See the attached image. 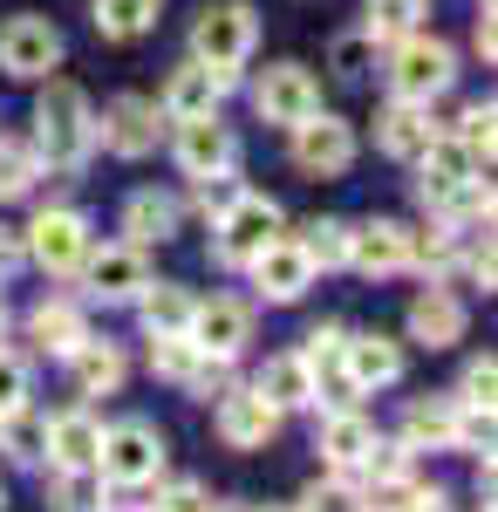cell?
<instances>
[{
  "label": "cell",
  "instance_id": "cell-16",
  "mask_svg": "<svg viewBox=\"0 0 498 512\" xmlns=\"http://www.w3.org/2000/svg\"><path fill=\"white\" fill-rule=\"evenodd\" d=\"M253 287H260V301H301L307 287H314V260H307L294 239H273V246H260L253 253Z\"/></svg>",
  "mask_w": 498,
  "mask_h": 512
},
{
  "label": "cell",
  "instance_id": "cell-29",
  "mask_svg": "<svg viewBox=\"0 0 498 512\" xmlns=\"http://www.w3.org/2000/svg\"><path fill=\"white\" fill-rule=\"evenodd\" d=\"M137 315H144V335H185V321H192V294L171 287V280H144Z\"/></svg>",
  "mask_w": 498,
  "mask_h": 512
},
{
  "label": "cell",
  "instance_id": "cell-19",
  "mask_svg": "<svg viewBox=\"0 0 498 512\" xmlns=\"http://www.w3.org/2000/svg\"><path fill=\"white\" fill-rule=\"evenodd\" d=\"M430 137H437V123H430V103H403V96H396L383 117H376V151H383V158L417 164Z\"/></svg>",
  "mask_w": 498,
  "mask_h": 512
},
{
  "label": "cell",
  "instance_id": "cell-25",
  "mask_svg": "<svg viewBox=\"0 0 498 512\" xmlns=\"http://www.w3.org/2000/svg\"><path fill=\"white\" fill-rule=\"evenodd\" d=\"M28 335H35L41 355H76L89 342V321H82L76 301H41L35 315H28Z\"/></svg>",
  "mask_w": 498,
  "mask_h": 512
},
{
  "label": "cell",
  "instance_id": "cell-45",
  "mask_svg": "<svg viewBox=\"0 0 498 512\" xmlns=\"http://www.w3.org/2000/svg\"><path fill=\"white\" fill-rule=\"evenodd\" d=\"M471 48H478V55H485V62H492V48H498V28H492V7H485V14H478V28H471Z\"/></svg>",
  "mask_w": 498,
  "mask_h": 512
},
{
  "label": "cell",
  "instance_id": "cell-32",
  "mask_svg": "<svg viewBox=\"0 0 498 512\" xmlns=\"http://www.w3.org/2000/svg\"><path fill=\"white\" fill-rule=\"evenodd\" d=\"M0 451H7L14 465H41V451H48V424H41L28 403L0 417Z\"/></svg>",
  "mask_w": 498,
  "mask_h": 512
},
{
  "label": "cell",
  "instance_id": "cell-13",
  "mask_svg": "<svg viewBox=\"0 0 498 512\" xmlns=\"http://www.w3.org/2000/svg\"><path fill=\"white\" fill-rule=\"evenodd\" d=\"M76 274L89 280V294H96V301H137V294H144V280H151V260H144V246H130V239H123V246H103V253L89 246V260H82Z\"/></svg>",
  "mask_w": 498,
  "mask_h": 512
},
{
  "label": "cell",
  "instance_id": "cell-50",
  "mask_svg": "<svg viewBox=\"0 0 498 512\" xmlns=\"http://www.w3.org/2000/svg\"><path fill=\"white\" fill-rule=\"evenodd\" d=\"M0 506H7V492H0Z\"/></svg>",
  "mask_w": 498,
  "mask_h": 512
},
{
  "label": "cell",
  "instance_id": "cell-20",
  "mask_svg": "<svg viewBox=\"0 0 498 512\" xmlns=\"http://www.w3.org/2000/svg\"><path fill=\"white\" fill-rule=\"evenodd\" d=\"M458 417H464L458 396H417L403 410V444L410 451H458Z\"/></svg>",
  "mask_w": 498,
  "mask_h": 512
},
{
  "label": "cell",
  "instance_id": "cell-5",
  "mask_svg": "<svg viewBox=\"0 0 498 512\" xmlns=\"http://www.w3.org/2000/svg\"><path fill=\"white\" fill-rule=\"evenodd\" d=\"M212 233H219V239H212V260H219V267H253V253L280 239V205H273V198L239 192L226 212L212 219Z\"/></svg>",
  "mask_w": 498,
  "mask_h": 512
},
{
  "label": "cell",
  "instance_id": "cell-14",
  "mask_svg": "<svg viewBox=\"0 0 498 512\" xmlns=\"http://www.w3.org/2000/svg\"><path fill=\"white\" fill-rule=\"evenodd\" d=\"M253 110L267 123H301L307 110H321V82L307 76L301 62H273L267 76L253 82Z\"/></svg>",
  "mask_w": 498,
  "mask_h": 512
},
{
  "label": "cell",
  "instance_id": "cell-37",
  "mask_svg": "<svg viewBox=\"0 0 498 512\" xmlns=\"http://www.w3.org/2000/svg\"><path fill=\"white\" fill-rule=\"evenodd\" d=\"M355 472L369 478V485H383V478H410V444H403V437H396V444L376 437V444H369V458H362Z\"/></svg>",
  "mask_w": 498,
  "mask_h": 512
},
{
  "label": "cell",
  "instance_id": "cell-27",
  "mask_svg": "<svg viewBox=\"0 0 498 512\" xmlns=\"http://www.w3.org/2000/svg\"><path fill=\"white\" fill-rule=\"evenodd\" d=\"M253 390L287 417V410H307V403H314V376H307L301 355H267V369L253 376Z\"/></svg>",
  "mask_w": 498,
  "mask_h": 512
},
{
  "label": "cell",
  "instance_id": "cell-23",
  "mask_svg": "<svg viewBox=\"0 0 498 512\" xmlns=\"http://www.w3.org/2000/svg\"><path fill=\"white\" fill-rule=\"evenodd\" d=\"M342 362H348V376H355L362 390H389V383L403 376V349H396L389 335H348Z\"/></svg>",
  "mask_w": 498,
  "mask_h": 512
},
{
  "label": "cell",
  "instance_id": "cell-8",
  "mask_svg": "<svg viewBox=\"0 0 498 512\" xmlns=\"http://www.w3.org/2000/svg\"><path fill=\"white\" fill-rule=\"evenodd\" d=\"M287 130H294V164H301L307 178H342L348 164H355V123L328 117V110H307Z\"/></svg>",
  "mask_w": 498,
  "mask_h": 512
},
{
  "label": "cell",
  "instance_id": "cell-38",
  "mask_svg": "<svg viewBox=\"0 0 498 512\" xmlns=\"http://www.w3.org/2000/svg\"><path fill=\"white\" fill-rule=\"evenodd\" d=\"M301 512H362V492L348 485V472H335V478H321V485L301 499Z\"/></svg>",
  "mask_w": 498,
  "mask_h": 512
},
{
  "label": "cell",
  "instance_id": "cell-6",
  "mask_svg": "<svg viewBox=\"0 0 498 512\" xmlns=\"http://www.w3.org/2000/svg\"><path fill=\"white\" fill-rule=\"evenodd\" d=\"M28 260H35L41 274H76L82 260H89V246H96V233H89V219H82L76 205H48L35 226H28Z\"/></svg>",
  "mask_w": 498,
  "mask_h": 512
},
{
  "label": "cell",
  "instance_id": "cell-34",
  "mask_svg": "<svg viewBox=\"0 0 498 512\" xmlns=\"http://www.w3.org/2000/svg\"><path fill=\"white\" fill-rule=\"evenodd\" d=\"M294 246L314 267H348V219H314V226H301Z\"/></svg>",
  "mask_w": 498,
  "mask_h": 512
},
{
  "label": "cell",
  "instance_id": "cell-35",
  "mask_svg": "<svg viewBox=\"0 0 498 512\" xmlns=\"http://www.w3.org/2000/svg\"><path fill=\"white\" fill-rule=\"evenodd\" d=\"M41 178V151L28 144H14V137H0V198H28Z\"/></svg>",
  "mask_w": 498,
  "mask_h": 512
},
{
  "label": "cell",
  "instance_id": "cell-40",
  "mask_svg": "<svg viewBox=\"0 0 498 512\" xmlns=\"http://www.w3.org/2000/svg\"><path fill=\"white\" fill-rule=\"evenodd\" d=\"M492 390H498V362H492V355H478V362L464 369V383H458V403H471V410H492Z\"/></svg>",
  "mask_w": 498,
  "mask_h": 512
},
{
  "label": "cell",
  "instance_id": "cell-22",
  "mask_svg": "<svg viewBox=\"0 0 498 512\" xmlns=\"http://www.w3.org/2000/svg\"><path fill=\"white\" fill-rule=\"evenodd\" d=\"M219 82H212V69L205 62H185L178 76L164 82V96H157V117H171V123H185V117H205V110H219Z\"/></svg>",
  "mask_w": 498,
  "mask_h": 512
},
{
  "label": "cell",
  "instance_id": "cell-33",
  "mask_svg": "<svg viewBox=\"0 0 498 512\" xmlns=\"http://www.w3.org/2000/svg\"><path fill=\"white\" fill-rule=\"evenodd\" d=\"M48 506L55 512H96L103 506V472L82 465V472H55L48 478Z\"/></svg>",
  "mask_w": 498,
  "mask_h": 512
},
{
  "label": "cell",
  "instance_id": "cell-47",
  "mask_svg": "<svg viewBox=\"0 0 498 512\" xmlns=\"http://www.w3.org/2000/svg\"><path fill=\"white\" fill-rule=\"evenodd\" d=\"M96 512H151V506H96Z\"/></svg>",
  "mask_w": 498,
  "mask_h": 512
},
{
  "label": "cell",
  "instance_id": "cell-21",
  "mask_svg": "<svg viewBox=\"0 0 498 512\" xmlns=\"http://www.w3.org/2000/svg\"><path fill=\"white\" fill-rule=\"evenodd\" d=\"M410 342H423V349L464 342V301L451 287H423L417 301H410Z\"/></svg>",
  "mask_w": 498,
  "mask_h": 512
},
{
  "label": "cell",
  "instance_id": "cell-15",
  "mask_svg": "<svg viewBox=\"0 0 498 512\" xmlns=\"http://www.w3.org/2000/svg\"><path fill=\"white\" fill-rule=\"evenodd\" d=\"M232 158H239V144H232V130L212 110L178 123V171L185 178H219V171H232Z\"/></svg>",
  "mask_w": 498,
  "mask_h": 512
},
{
  "label": "cell",
  "instance_id": "cell-26",
  "mask_svg": "<svg viewBox=\"0 0 498 512\" xmlns=\"http://www.w3.org/2000/svg\"><path fill=\"white\" fill-rule=\"evenodd\" d=\"M123 233L130 246H164L178 233V198L171 192H130L123 198Z\"/></svg>",
  "mask_w": 498,
  "mask_h": 512
},
{
  "label": "cell",
  "instance_id": "cell-10",
  "mask_svg": "<svg viewBox=\"0 0 498 512\" xmlns=\"http://www.w3.org/2000/svg\"><path fill=\"white\" fill-rule=\"evenodd\" d=\"M212 431H219V444H226V451H267L273 431H280V410H273L260 390H219Z\"/></svg>",
  "mask_w": 498,
  "mask_h": 512
},
{
  "label": "cell",
  "instance_id": "cell-24",
  "mask_svg": "<svg viewBox=\"0 0 498 512\" xmlns=\"http://www.w3.org/2000/svg\"><path fill=\"white\" fill-rule=\"evenodd\" d=\"M369 444H376V424H369L362 410H328V424H321V458H328L335 472H355V465L369 458Z\"/></svg>",
  "mask_w": 498,
  "mask_h": 512
},
{
  "label": "cell",
  "instance_id": "cell-46",
  "mask_svg": "<svg viewBox=\"0 0 498 512\" xmlns=\"http://www.w3.org/2000/svg\"><path fill=\"white\" fill-rule=\"evenodd\" d=\"M212 512H253V506H239V499H226V506H212Z\"/></svg>",
  "mask_w": 498,
  "mask_h": 512
},
{
  "label": "cell",
  "instance_id": "cell-17",
  "mask_svg": "<svg viewBox=\"0 0 498 512\" xmlns=\"http://www.w3.org/2000/svg\"><path fill=\"white\" fill-rule=\"evenodd\" d=\"M417 164H423V178H417V198H423V205H437V212H444V198L458 192V185H471V178H478V158L464 151L458 137H430Z\"/></svg>",
  "mask_w": 498,
  "mask_h": 512
},
{
  "label": "cell",
  "instance_id": "cell-2",
  "mask_svg": "<svg viewBox=\"0 0 498 512\" xmlns=\"http://www.w3.org/2000/svg\"><path fill=\"white\" fill-rule=\"evenodd\" d=\"M253 41H260V21H253V7H246V0H212V7H198V21H192V62H205L219 89H239V69H246Z\"/></svg>",
  "mask_w": 498,
  "mask_h": 512
},
{
  "label": "cell",
  "instance_id": "cell-49",
  "mask_svg": "<svg viewBox=\"0 0 498 512\" xmlns=\"http://www.w3.org/2000/svg\"><path fill=\"white\" fill-rule=\"evenodd\" d=\"M267 512H301V506H267Z\"/></svg>",
  "mask_w": 498,
  "mask_h": 512
},
{
  "label": "cell",
  "instance_id": "cell-9",
  "mask_svg": "<svg viewBox=\"0 0 498 512\" xmlns=\"http://www.w3.org/2000/svg\"><path fill=\"white\" fill-rule=\"evenodd\" d=\"M55 62H62V28H55V21L14 14V21L0 28V69H7V76L35 82V76H48Z\"/></svg>",
  "mask_w": 498,
  "mask_h": 512
},
{
  "label": "cell",
  "instance_id": "cell-36",
  "mask_svg": "<svg viewBox=\"0 0 498 512\" xmlns=\"http://www.w3.org/2000/svg\"><path fill=\"white\" fill-rule=\"evenodd\" d=\"M458 144L478 164H492V144H498V110H492V103H471V110L458 117Z\"/></svg>",
  "mask_w": 498,
  "mask_h": 512
},
{
  "label": "cell",
  "instance_id": "cell-3",
  "mask_svg": "<svg viewBox=\"0 0 498 512\" xmlns=\"http://www.w3.org/2000/svg\"><path fill=\"white\" fill-rule=\"evenodd\" d=\"M396 55H389V96H403V103H430V96H444L451 82H458V48L437 35H403L389 41Z\"/></svg>",
  "mask_w": 498,
  "mask_h": 512
},
{
  "label": "cell",
  "instance_id": "cell-42",
  "mask_svg": "<svg viewBox=\"0 0 498 512\" xmlns=\"http://www.w3.org/2000/svg\"><path fill=\"white\" fill-rule=\"evenodd\" d=\"M232 198H239V185H232V171H219V178H198V212L205 219H219Z\"/></svg>",
  "mask_w": 498,
  "mask_h": 512
},
{
  "label": "cell",
  "instance_id": "cell-48",
  "mask_svg": "<svg viewBox=\"0 0 498 512\" xmlns=\"http://www.w3.org/2000/svg\"><path fill=\"white\" fill-rule=\"evenodd\" d=\"M0 342H7V301H0Z\"/></svg>",
  "mask_w": 498,
  "mask_h": 512
},
{
  "label": "cell",
  "instance_id": "cell-44",
  "mask_svg": "<svg viewBox=\"0 0 498 512\" xmlns=\"http://www.w3.org/2000/svg\"><path fill=\"white\" fill-rule=\"evenodd\" d=\"M21 260H28V246H21V233H7V226H0V287H7V280L21 274Z\"/></svg>",
  "mask_w": 498,
  "mask_h": 512
},
{
  "label": "cell",
  "instance_id": "cell-1",
  "mask_svg": "<svg viewBox=\"0 0 498 512\" xmlns=\"http://www.w3.org/2000/svg\"><path fill=\"white\" fill-rule=\"evenodd\" d=\"M35 137H41V158L55 164L62 178H76L82 158L96 151V110L76 82H48L35 103Z\"/></svg>",
  "mask_w": 498,
  "mask_h": 512
},
{
  "label": "cell",
  "instance_id": "cell-18",
  "mask_svg": "<svg viewBox=\"0 0 498 512\" xmlns=\"http://www.w3.org/2000/svg\"><path fill=\"white\" fill-rule=\"evenodd\" d=\"M96 451H103V424L89 417V410H62V417H48V465L55 472H82V465H96Z\"/></svg>",
  "mask_w": 498,
  "mask_h": 512
},
{
  "label": "cell",
  "instance_id": "cell-43",
  "mask_svg": "<svg viewBox=\"0 0 498 512\" xmlns=\"http://www.w3.org/2000/svg\"><path fill=\"white\" fill-rule=\"evenodd\" d=\"M369 48H376L369 35H342V41H335V76L355 82V76H362V62H369Z\"/></svg>",
  "mask_w": 498,
  "mask_h": 512
},
{
  "label": "cell",
  "instance_id": "cell-39",
  "mask_svg": "<svg viewBox=\"0 0 498 512\" xmlns=\"http://www.w3.org/2000/svg\"><path fill=\"white\" fill-rule=\"evenodd\" d=\"M28 390H35V369H28L21 355L0 349V417H7V410H21V403H28Z\"/></svg>",
  "mask_w": 498,
  "mask_h": 512
},
{
  "label": "cell",
  "instance_id": "cell-30",
  "mask_svg": "<svg viewBox=\"0 0 498 512\" xmlns=\"http://www.w3.org/2000/svg\"><path fill=\"white\" fill-rule=\"evenodd\" d=\"M430 0H362V35L369 41H403L423 28Z\"/></svg>",
  "mask_w": 498,
  "mask_h": 512
},
{
  "label": "cell",
  "instance_id": "cell-12",
  "mask_svg": "<svg viewBox=\"0 0 498 512\" xmlns=\"http://www.w3.org/2000/svg\"><path fill=\"white\" fill-rule=\"evenodd\" d=\"M96 144L110 151V158H151L157 151V103H144V96H116L110 110L96 117Z\"/></svg>",
  "mask_w": 498,
  "mask_h": 512
},
{
  "label": "cell",
  "instance_id": "cell-31",
  "mask_svg": "<svg viewBox=\"0 0 498 512\" xmlns=\"http://www.w3.org/2000/svg\"><path fill=\"white\" fill-rule=\"evenodd\" d=\"M157 28V0H96V35L103 41H144Z\"/></svg>",
  "mask_w": 498,
  "mask_h": 512
},
{
  "label": "cell",
  "instance_id": "cell-4",
  "mask_svg": "<svg viewBox=\"0 0 498 512\" xmlns=\"http://www.w3.org/2000/svg\"><path fill=\"white\" fill-rule=\"evenodd\" d=\"M96 472L103 485H157L164 478V437L144 417H123L103 431V451H96Z\"/></svg>",
  "mask_w": 498,
  "mask_h": 512
},
{
  "label": "cell",
  "instance_id": "cell-11",
  "mask_svg": "<svg viewBox=\"0 0 498 512\" xmlns=\"http://www.w3.org/2000/svg\"><path fill=\"white\" fill-rule=\"evenodd\" d=\"M417 246L423 233L410 226H396V219H369V226H348V267H362V274H403V267H417Z\"/></svg>",
  "mask_w": 498,
  "mask_h": 512
},
{
  "label": "cell",
  "instance_id": "cell-41",
  "mask_svg": "<svg viewBox=\"0 0 498 512\" xmlns=\"http://www.w3.org/2000/svg\"><path fill=\"white\" fill-rule=\"evenodd\" d=\"M151 512H212V499H205V485H198V478H178V485H164V492H157Z\"/></svg>",
  "mask_w": 498,
  "mask_h": 512
},
{
  "label": "cell",
  "instance_id": "cell-7",
  "mask_svg": "<svg viewBox=\"0 0 498 512\" xmlns=\"http://www.w3.org/2000/svg\"><path fill=\"white\" fill-rule=\"evenodd\" d=\"M185 342L212 362H239L246 342H253V308L232 301V294H212V301H192V321H185Z\"/></svg>",
  "mask_w": 498,
  "mask_h": 512
},
{
  "label": "cell",
  "instance_id": "cell-28",
  "mask_svg": "<svg viewBox=\"0 0 498 512\" xmlns=\"http://www.w3.org/2000/svg\"><path fill=\"white\" fill-rule=\"evenodd\" d=\"M69 369H76L82 396H116L123 390V349H116V342H96V335H89V342L69 355Z\"/></svg>",
  "mask_w": 498,
  "mask_h": 512
}]
</instances>
